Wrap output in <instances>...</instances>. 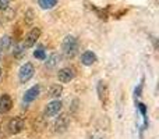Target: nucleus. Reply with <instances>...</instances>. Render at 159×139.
Here are the masks:
<instances>
[{"label":"nucleus","instance_id":"nucleus-1","mask_svg":"<svg viewBox=\"0 0 159 139\" xmlns=\"http://www.w3.org/2000/svg\"><path fill=\"white\" fill-rule=\"evenodd\" d=\"M61 49H63V54L66 59H73L78 52V41L75 36L73 35H67L63 41L61 45Z\"/></svg>","mask_w":159,"mask_h":139},{"label":"nucleus","instance_id":"nucleus-2","mask_svg":"<svg viewBox=\"0 0 159 139\" xmlns=\"http://www.w3.org/2000/svg\"><path fill=\"white\" fill-rule=\"evenodd\" d=\"M8 132H10L11 135H17L20 134V132L24 131L25 128V121L22 117H20V115H17V117H13L10 121H8Z\"/></svg>","mask_w":159,"mask_h":139},{"label":"nucleus","instance_id":"nucleus-3","mask_svg":"<svg viewBox=\"0 0 159 139\" xmlns=\"http://www.w3.org/2000/svg\"><path fill=\"white\" fill-rule=\"evenodd\" d=\"M34 72H35V68H34L32 63L22 64L21 68L18 71V81L21 82V84H27V82L34 76Z\"/></svg>","mask_w":159,"mask_h":139},{"label":"nucleus","instance_id":"nucleus-4","mask_svg":"<svg viewBox=\"0 0 159 139\" xmlns=\"http://www.w3.org/2000/svg\"><path fill=\"white\" fill-rule=\"evenodd\" d=\"M61 107H63V103H61L59 99L49 102V103L46 104V107H45L43 115H45L46 118H50V117H55V115H59V113L61 111Z\"/></svg>","mask_w":159,"mask_h":139},{"label":"nucleus","instance_id":"nucleus-5","mask_svg":"<svg viewBox=\"0 0 159 139\" xmlns=\"http://www.w3.org/2000/svg\"><path fill=\"white\" fill-rule=\"evenodd\" d=\"M75 76V70L73 67H64V68L59 70L57 72V78L61 84H67V82L73 81Z\"/></svg>","mask_w":159,"mask_h":139},{"label":"nucleus","instance_id":"nucleus-6","mask_svg":"<svg viewBox=\"0 0 159 139\" xmlns=\"http://www.w3.org/2000/svg\"><path fill=\"white\" fill-rule=\"evenodd\" d=\"M70 125V118L67 114H61L59 115V118L55 121V132H57V134H61V132H64L67 128H69Z\"/></svg>","mask_w":159,"mask_h":139},{"label":"nucleus","instance_id":"nucleus-7","mask_svg":"<svg viewBox=\"0 0 159 139\" xmlns=\"http://www.w3.org/2000/svg\"><path fill=\"white\" fill-rule=\"evenodd\" d=\"M11 109H13V99L10 95L3 93L0 96V114H7Z\"/></svg>","mask_w":159,"mask_h":139},{"label":"nucleus","instance_id":"nucleus-8","mask_svg":"<svg viewBox=\"0 0 159 139\" xmlns=\"http://www.w3.org/2000/svg\"><path fill=\"white\" fill-rule=\"evenodd\" d=\"M39 93H41V86H39V85H34L32 88H30V89L24 93L22 102H24V103H32L34 100H36Z\"/></svg>","mask_w":159,"mask_h":139},{"label":"nucleus","instance_id":"nucleus-9","mask_svg":"<svg viewBox=\"0 0 159 139\" xmlns=\"http://www.w3.org/2000/svg\"><path fill=\"white\" fill-rule=\"evenodd\" d=\"M39 36H41V29H39V28H34V29L27 35V38H25L24 46H25V47H32V46H35V43L38 42Z\"/></svg>","mask_w":159,"mask_h":139},{"label":"nucleus","instance_id":"nucleus-10","mask_svg":"<svg viewBox=\"0 0 159 139\" xmlns=\"http://www.w3.org/2000/svg\"><path fill=\"white\" fill-rule=\"evenodd\" d=\"M96 90H98V96H99V100L102 102V104H106L107 102V86H106V82L103 81H99L98 82V86H96Z\"/></svg>","mask_w":159,"mask_h":139},{"label":"nucleus","instance_id":"nucleus-11","mask_svg":"<svg viewBox=\"0 0 159 139\" xmlns=\"http://www.w3.org/2000/svg\"><path fill=\"white\" fill-rule=\"evenodd\" d=\"M96 60H98V59H96V54L93 52H91V50L84 52V53H82V56H81V63L84 64V66H87V67L95 64Z\"/></svg>","mask_w":159,"mask_h":139},{"label":"nucleus","instance_id":"nucleus-12","mask_svg":"<svg viewBox=\"0 0 159 139\" xmlns=\"http://www.w3.org/2000/svg\"><path fill=\"white\" fill-rule=\"evenodd\" d=\"M61 60V56L59 53H52V54L48 57V61H46V67L48 68H55V67L59 66Z\"/></svg>","mask_w":159,"mask_h":139},{"label":"nucleus","instance_id":"nucleus-13","mask_svg":"<svg viewBox=\"0 0 159 139\" xmlns=\"http://www.w3.org/2000/svg\"><path fill=\"white\" fill-rule=\"evenodd\" d=\"M61 93H63V86H61V85H53V86L49 89V96L53 98L55 100L60 98Z\"/></svg>","mask_w":159,"mask_h":139},{"label":"nucleus","instance_id":"nucleus-14","mask_svg":"<svg viewBox=\"0 0 159 139\" xmlns=\"http://www.w3.org/2000/svg\"><path fill=\"white\" fill-rule=\"evenodd\" d=\"M25 52H27V50H25V46L22 43H18V45H16V46H14V50H13V56L16 59H22L25 56Z\"/></svg>","mask_w":159,"mask_h":139},{"label":"nucleus","instance_id":"nucleus-15","mask_svg":"<svg viewBox=\"0 0 159 139\" xmlns=\"http://www.w3.org/2000/svg\"><path fill=\"white\" fill-rule=\"evenodd\" d=\"M137 109L140 110L141 115L144 118V128H148V115H147V106L144 103H137Z\"/></svg>","mask_w":159,"mask_h":139},{"label":"nucleus","instance_id":"nucleus-16","mask_svg":"<svg viewBox=\"0 0 159 139\" xmlns=\"http://www.w3.org/2000/svg\"><path fill=\"white\" fill-rule=\"evenodd\" d=\"M38 3L43 10H50L57 4V0H38Z\"/></svg>","mask_w":159,"mask_h":139},{"label":"nucleus","instance_id":"nucleus-17","mask_svg":"<svg viewBox=\"0 0 159 139\" xmlns=\"http://www.w3.org/2000/svg\"><path fill=\"white\" fill-rule=\"evenodd\" d=\"M34 57L38 59V60H46V50L43 46H38L36 50L34 52Z\"/></svg>","mask_w":159,"mask_h":139},{"label":"nucleus","instance_id":"nucleus-18","mask_svg":"<svg viewBox=\"0 0 159 139\" xmlns=\"http://www.w3.org/2000/svg\"><path fill=\"white\" fill-rule=\"evenodd\" d=\"M11 43H13V39H11L10 36H8V35L3 36V38L0 39V49H2V50L8 49V47L11 46Z\"/></svg>","mask_w":159,"mask_h":139},{"label":"nucleus","instance_id":"nucleus-19","mask_svg":"<svg viewBox=\"0 0 159 139\" xmlns=\"http://www.w3.org/2000/svg\"><path fill=\"white\" fill-rule=\"evenodd\" d=\"M143 86H144V79L141 81V84L138 85V88H135V90H134V95H135V98H138V96H141V92H143Z\"/></svg>","mask_w":159,"mask_h":139},{"label":"nucleus","instance_id":"nucleus-20","mask_svg":"<svg viewBox=\"0 0 159 139\" xmlns=\"http://www.w3.org/2000/svg\"><path fill=\"white\" fill-rule=\"evenodd\" d=\"M10 3V0H0V10H6Z\"/></svg>","mask_w":159,"mask_h":139},{"label":"nucleus","instance_id":"nucleus-21","mask_svg":"<svg viewBox=\"0 0 159 139\" xmlns=\"http://www.w3.org/2000/svg\"><path fill=\"white\" fill-rule=\"evenodd\" d=\"M2 53H3V50L0 49V60H2Z\"/></svg>","mask_w":159,"mask_h":139},{"label":"nucleus","instance_id":"nucleus-22","mask_svg":"<svg viewBox=\"0 0 159 139\" xmlns=\"http://www.w3.org/2000/svg\"><path fill=\"white\" fill-rule=\"evenodd\" d=\"M0 76H2V68H0Z\"/></svg>","mask_w":159,"mask_h":139}]
</instances>
